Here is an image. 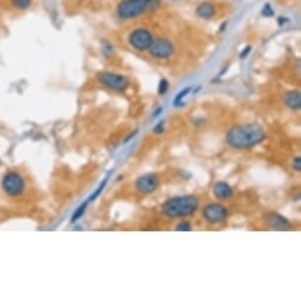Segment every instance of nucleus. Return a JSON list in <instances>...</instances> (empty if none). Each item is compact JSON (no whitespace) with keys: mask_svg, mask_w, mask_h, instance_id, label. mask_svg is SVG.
Returning a JSON list of instances; mask_svg holds the SVG:
<instances>
[{"mask_svg":"<svg viewBox=\"0 0 301 301\" xmlns=\"http://www.w3.org/2000/svg\"><path fill=\"white\" fill-rule=\"evenodd\" d=\"M266 139V131L259 124L249 123L232 128L226 136V142L229 147L238 150L250 149Z\"/></svg>","mask_w":301,"mask_h":301,"instance_id":"nucleus-1","label":"nucleus"},{"mask_svg":"<svg viewBox=\"0 0 301 301\" xmlns=\"http://www.w3.org/2000/svg\"><path fill=\"white\" fill-rule=\"evenodd\" d=\"M198 209V200L193 195H183L170 198L162 206V213L166 216L176 217L190 216Z\"/></svg>","mask_w":301,"mask_h":301,"instance_id":"nucleus-2","label":"nucleus"},{"mask_svg":"<svg viewBox=\"0 0 301 301\" xmlns=\"http://www.w3.org/2000/svg\"><path fill=\"white\" fill-rule=\"evenodd\" d=\"M1 187L5 194L10 197L20 196L26 189V183L23 176L19 173L8 172L4 175L1 180Z\"/></svg>","mask_w":301,"mask_h":301,"instance_id":"nucleus-3","label":"nucleus"},{"mask_svg":"<svg viewBox=\"0 0 301 301\" xmlns=\"http://www.w3.org/2000/svg\"><path fill=\"white\" fill-rule=\"evenodd\" d=\"M153 0H125L119 6V14L122 18L137 17L148 10Z\"/></svg>","mask_w":301,"mask_h":301,"instance_id":"nucleus-4","label":"nucleus"},{"mask_svg":"<svg viewBox=\"0 0 301 301\" xmlns=\"http://www.w3.org/2000/svg\"><path fill=\"white\" fill-rule=\"evenodd\" d=\"M98 82L107 88L115 90V91H125L129 88V79L122 74L114 72H101L98 73Z\"/></svg>","mask_w":301,"mask_h":301,"instance_id":"nucleus-5","label":"nucleus"},{"mask_svg":"<svg viewBox=\"0 0 301 301\" xmlns=\"http://www.w3.org/2000/svg\"><path fill=\"white\" fill-rule=\"evenodd\" d=\"M202 216L209 223H221L228 217L227 208L220 203H209L203 208Z\"/></svg>","mask_w":301,"mask_h":301,"instance_id":"nucleus-6","label":"nucleus"},{"mask_svg":"<svg viewBox=\"0 0 301 301\" xmlns=\"http://www.w3.org/2000/svg\"><path fill=\"white\" fill-rule=\"evenodd\" d=\"M153 57L158 60H167L174 54V45L168 39H156L153 40L150 48L148 49Z\"/></svg>","mask_w":301,"mask_h":301,"instance_id":"nucleus-7","label":"nucleus"},{"mask_svg":"<svg viewBox=\"0 0 301 301\" xmlns=\"http://www.w3.org/2000/svg\"><path fill=\"white\" fill-rule=\"evenodd\" d=\"M130 44L138 51H145L150 48L151 43H153V36L148 30L137 29L130 35L129 37Z\"/></svg>","mask_w":301,"mask_h":301,"instance_id":"nucleus-8","label":"nucleus"},{"mask_svg":"<svg viewBox=\"0 0 301 301\" xmlns=\"http://www.w3.org/2000/svg\"><path fill=\"white\" fill-rule=\"evenodd\" d=\"M160 181L155 174H144L136 180L135 187L141 194H151L158 188Z\"/></svg>","mask_w":301,"mask_h":301,"instance_id":"nucleus-9","label":"nucleus"},{"mask_svg":"<svg viewBox=\"0 0 301 301\" xmlns=\"http://www.w3.org/2000/svg\"><path fill=\"white\" fill-rule=\"evenodd\" d=\"M266 223L275 231H288L292 227L291 222L285 216L278 213H269L266 215Z\"/></svg>","mask_w":301,"mask_h":301,"instance_id":"nucleus-10","label":"nucleus"},{"mask_svg":"<svg viewBox=\"0 0 301 301\" xmlns=\"http://www.w3.org/2000/svg\"><path fill=\"white\" fill-rule=\"evenodd\" d=\"M213 194L217 200H221V201L231 200L233 195H234L232 187L226 182L215 183V185L213 187Z\"/></svg>","mask_w":301,"mask_h":301,"instance_id":"nucleus-11","label":"nucleus"},{"mask_svg":"<svg viewBox=\"0 0 301 301\" xmlns=\"http://www.w3.org/2000/svg\"><path fill=\"white\" fill-rule=\"evenodd\" d=\"M285 104L292 110H299L301 108V95L299 91H290L285 96Z\"/></svg>","mask_w":301,"mask_h":301,"instance_id":"nucleus-12","label":"nucleus"},{"mask_svg":"<svg viewBox=\"0 0 301 301\" xmlns=\"http://www.w3.org/2000/svg\"><path fill=\"white\" fill-rule=\"evenodd\" d=\"M214 7L209 2H203L197 7V14L200 15L201 18H204V19H209L210 17L214 14Z\"/></svg>","mask_w":301,"mask_h":301,"instance_id":"nucleus-13","label":"nucleus"},{"mask_svg":"<svg viewBox=\"0 0 301 301\" xmlns=\"http://www.w3.org/2000/svg\"><path fill=\"white\" fill-rule=\"evenodd\" d=\"M190 91H191V88H190V86H189V88L183 89L181 92H179V94L176 95L175 99H174V102H173L174 107H175V108H178V107H183V105H184V103H183L182 101H183V99H184L185 96H187Z\"/></svg>","mask_w":301,"mask_h":301,"instance_id":"nucleus-14","label":"nucleus"},{"mask_svg":"<svg viewBox=\"0 0 301 301\" xmlns=\"http://www.w3.org/2000/svg\"><path fill=\"white\" fill-rule=\"evenodd\" d=\"M88 206H89V202H88V201H85L84 203H82L78 208H77V210L73 213L72 217H71V223H74L77 221V220H79L80 217L84 215V213H85V210H86V208H88Z\"/></svg>","mask_w":301,"mask_h":301,"instance_id":"nucleus-15","label":"nucleus"},{"mask_svg":"<svg viewBox=\"0 0 301 301\" xmlns=\"http://www.w3.org/2000/svg\"><path fill=\"white\" fill-rule=\"evenodd\" d=\"M109 176H110V175H108L107 178H105V179L103 180V182H102L101 184H99V187H98L97 189H96V191H95V193L92 194L91 196H90V197L88 198V200H86V201H88L89 203H90V202H92V201H94V200H96V198H97V197L99 196V195L102 194V191H103V189L105 188V185H107V183H108Z\"/></svg>","mask_w":301,"mask_h":301,"instance_id":"nucleus-16","label":"nucleus"},{"mask_svg":"<svg viewBox=\"0 0 301 301\" xmlns=\"http://www.w3.org/2000/svg\"><path fill=\"white\" fill-rule=\"evenodd\" d=\"M12 2H13V6L17 10L24 11L30 7L31 4H32V0H12Z\"/></svg>","mask_w":301,"mask_h":301,"instance_id":"nucleus-17","label":"nucleus"},{"mask_svg":"<svg viewBox=\"0 0 301 301\" xmlns=\"http://www.w3.org/2000/svg\"><path fill=\"white\" fill-rule=\"evenodd\" d=\"M175 231H178V232H190V231H191V225H190V222H188V221H182V222H180L179 225L176 226Z\"/></svg>","mask_w":301,"mask_h":301,"instance_id":"nucleus-18","label":"nucleus"},{"mask_svg":"<svg viewBox=\"0 0 301 301\" xmlns=\"http://www.w3.org/2000/svg\"><path fill=\"white\" fill-rule=\"evenodd\" d=\"M168 82H167L166 79H162L160 82V85H158V94L160 95H164L167 92V90H168Z\"/></svg>","mask_w":301,"mask_h":301,"instance_id":"nucleus-19","label":"nucleus"},{"mask_svg":"<svg viewBox=\"0 0 301 301\" xmlns=\"http://www.w3.org/2000/svg\"><path fill=\"white\" fill-rule=\"evenodd\" d=\"M153 131H154V133H157V135H160V133L164 132V122H163V120L158 122L156 125L154 126Z\"/></svg>","mask_w":301,"mask_h":301,"instance_id":"nucleus-20","label":"nucleus"},{"mask_svg":"<svg viewBox=\"0 0 301 301\" xmlns=\"http://www.w3.org/2000/svg\"><path fill=\"white\" fill-rule=\"evenodd\" d=\"M293 168L298 173L301 172V157L300 156H298L293 160Z\"/></svg>","mask_w":301,"mask_h":301,"instance_id":"nucleus-21","label":"nucleus"},{"mask_svg":"<svg viewBox=\"0 0 301 301\" xmlns=\"http://www.w3.org/2000/svg\"><path fill=\"white\" fill-rule=\"evenodd\" d=\"M162 113H163V108H162V107L157 108L156 110H155V113L153 114V119H154V120H155V119H157V117L160 116V115L162 114Z\"/></svg>","mask_w":301,"mask_h":301,"instance_id":"nucleus-22","label":"nucleus"},{"mask_svg":"<svg viewBox=\"0 0 301 301\" xmlns=\"http://www.w3.org/2000/svg\"><path fill=\"white\" fill-rule=\"evenodd\" d=\"M249 51H250V48H246V50H244V51L242 52V54H241V58H242V60H243V58L246 57V56H247L248 54H249Z\"/></svg>","mask_w":301,"mask_h":301,"instance_id":"nucleus-23","label":"nucleus"},{"mask_svg":"<svg viewBox=\"0 0 301 301\" xmlns=\"http://www.w3.org/2000/svg\"><path fill=\"white\" fill-rule=\"evenodd\" d=\"M136 133H137V130H135V131H133V132H131V135H130V136H128V137H126V138H125V141H124V143H126V142H128V141H130V139H131V138L133 137V136H135V135H136Z\"/></svg>","mask_w":301,"mask_h":301,"instance_id":"nucleus-24","label":"nucleus"}]
</instances>
